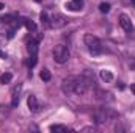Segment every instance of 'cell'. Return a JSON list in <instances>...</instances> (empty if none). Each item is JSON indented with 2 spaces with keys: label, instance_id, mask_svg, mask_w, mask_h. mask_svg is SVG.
<instances>
[{
  "label": "cell",
  "instance_id": "cell-13",
  "mask_svg": "<svg viewBox=\"0 0 135 133\" xmlns=\"http://www.w3.org/2000/svg\"><path fill=\"white\" fill-rule=\"evenodd\" d=\"M69 129H68L66 125H60V124H55V125H50V132H60V133H63V132H68Z\"/></svg>",
  "mask_w": 135,
  "mask_h": 133
},
{
  "label": "cell",
  "instance_id": "cell-7",
  "mask_svg": "<svg viewBox=\"0 0 135 133\" xmlns=\"http://www.w3.org/2000/svg\"><path fill=\"white\" fill-rule=\"evenodd\" d=\"M21 91H22V85L17 83L13 91H11V106H17L19 105V99H21Z\"/></svg>",
  "mask_w": 135,
  "mask_h": 133
},
{
  "label": "cell",
  "instance_id": "cell-10",
  "mask_svg": "<svg viewBox=\"0 0 135 133\" xmlns=\"http://www.w3.org/2000/svg\"><path fill=\"white\" fill-rule=\"evenodd\" d=\"M27 49H28L30 55H36L38 53V41L36 39H30L28 44H27Z\"/></svg>",
  "mask_w": 135,
  "mask_h": 133
},
{
  "label": "cell",
  "instance_id": "cell-8",
  "mask_svg": "<svg viewBox=\"0 0 135 133\" xmlns=\"http://www.w3.org/2000/svg\"><path fill=\"white\" fill-rule=\"evenodd\" d=\"M27 105H28V110L32 111V113H38L39 111V103H38V99H36V96H28V99H27Z\"/></svg>",
  "mask_w": 135,
  "mask_h": 133
},
{
  "label": "cell",
  "instance_id": "cell-19",
  "mask_svg": "<svg viewBox=\"0 0 135 133\" xmlns=\"http://www.w3.org/2000/svg\"><path fill=\"white\" fill-rule=\"evenodd\" d=\"M99 9H101V13H108L110 11V3H101Z\"/></svg>",
  "mask_w": 135,
  "mask_h": 133
},
{
  "label": "cell",
  "instance_id": "cell-9",
  "mask_svg": "<svg viewBox=\"0 0 135 133\" xmlns=\"http://www.w3.org/2000/svg\"><path fill=\"white\" fill-rule=\"evenodd\" d=\"M82 6H83V0H72V2L66 3V8L71 11H80Z\"/></svg>",
  "mask_w": 135,
  "mask_h": 133
},
{
  "label": "cell",
  "instance_id": "cell-1",
  "mask_svg": "<svg viewBox=\"0 0 135 133\" xmlns=\"http://www.w3.org/2000/svg\"><path fill=\"white\" fill-rule=\"evenodd\" d=\"M90 85L85 80V77L80 75H68L61 81V91L66 96H83L88 91Z\"/></svg>",
  "mask_w": 135,
  "mask_h": 133
},
{
  "label": "cell",
  "instance_id": "cell-6",
  "mask_svg": "<svg viewBox=\"0 0 135 133\" xmlns=\"http://www.w3.org/2000/svg\"><path fill=\"white\" fill-rule=\"evenodd\" d=\"M119 25H121L123 30L127 32V33H132V32H134V24H132V21H131V17H129L127 14H121V16H119Z\"/></svg>",
  "mask_w": 135,
  "mask_h": 133
},
{
  "label": "cell",
  "instance_id": "cell-23",
  "mask_svg": "<svg viewBox=\"0 0 135 133\" xmlns=\"http://www.w3.org/2000/svg\"><path fill=\"white\" fill-rule=\"evenodd\" d=\"M3 57H5V53H2V52H0V58H3Z\"/></svg>",
  "mask_w": 135,
  "mask_h": 133
},
{
  "label": "cell",
  "instance_id": "cell-20",
  "mask_svg": "<svg viewBox=\"0 0 135 133\" xmlns=\"http://www.w3.org/2000/svg\"><path fill=\"white\" fill-rule=\"evenodd\" d=\"M129 66H131V67H132V69L135 70V60H131V63H129Z\"/></svg>",
  "mask_w": 135,
  "mask_h": 133
},
{
  "label": "cell",
  "instance_id": "cell-4",
  "mask_svg": "<svg viewBox=\"0 0 135 133\" xmlns=\"http://www.w3.org/2000/svg\"><path fill=\"white\" fill-rule=\"evenodd\" d=\"M69 57H71L69 49H68L65 44L55 45V49H54V60H55L58 64H65L68 60H69Z\"/></svg>",
  "mask_w": 135,
  "mask_h": 133
},
{
  "label": "cell",
  "instance_id": "cell-25",
  "mask_svg": "<svg viewBox=\"0 0 135 133\" xmlns=\"http://www.w3.org/2000/svg\"><path fill=\"white\" fill-rule=\"evenodd\" d=\"M36 2H41V0H36Z\"/></svg>",
  "mask_w": 135,
  "mask_h": 133
},
{
  "label": "cell",
  "instance_id": "cell-16",
  "mask_svg": "<svg viewBox=\"0 0 135 133\" xmlns=\"http://www.w3.org/2000/svg\"><path fill=\"white\" fill-rule=\"evenodd\" d=\"M39 19H41V22L44 24V27H49V14H47V11H42V13L39 14Z\"/></svg>",
  "mask_w": 135,
  "mask_h": 133
},
{
  "label": "cell",
  "instance_id": "cell-22",
  "mask_svg": "<svg viewBox=\"0 0 135 133\" xmlns=\"http://www.w3.org/2000/svg\"><path fill=\"white\" fill-rule=\"evenodd\" d=\"M3 8H5V5H3V3H0V9H3Z\"/></svg>",
  "mask_w": 135,
  "mask_h": 133
},
{
  "label": "cell",
  "instance_id": "cell-14",
  "mask_svg": "<svg viewBox=\"0 0 135 133\" xmlns=\"http://www.w3.org/2000/svg\"><path fill=\"white\" fill-rule=\"evenodd\" d=\"M39 77H41V80H42V81H49L52 75H50L49 69H42V70H41V74H39Z\"/></svg>",
  "mask_w": 135,
  "mask_h": 133
},
{
  "label": "cell",
  "instance_id": "cell-3",
  "mask_svg": "<svg viewBox=\"0 0 135 133\" xmlns=\"http://www.w3.org/2000/svg\"><path fill=\"white\" fill-rule=\"evenodd\" d=\"M115 116H116V113L112 111L110 108H105V106L94 110V113H93V119L96 124H108Z\"/></svg>",
  "mask_w": 135,
  "mask_h": 133
},
{
  "label": "cell",
  "instance_id": "cell-17",
  "mask_svg": "<svg viewBox=\"0 0 135 133\" xmlns=\"http://www.w3.org/2000/svg\"><path fill=\"white\" fill-rule=\"evenodd\" d=\"M24 24H25V27H27V28H28L32 33H35V32H36V24H35L33 21H28V19H25V21H24Z\"/></svg>",
  "mask_w": 135,
  "mask_h": 133
},
{
  "label": "cell",
  "instance_id": "cell-2",
  "mask_svg": "<svg viewBox=\"0 0 135 133\" xmlns=\"http://www.w3.org/2000/svg\"><path fill=\"white\" fill-rule=\"evenodd\" d=\"M83 42H85L86 49L90 50V53H93V55H101V53L105 52V47H104L102 41L98 36H94V34H90V33L85 34Z\"/></svg>",
  "mask_w": 135,
  "mask_h": 133
},
{
  "label": "cell",
  "instance_id": "cell-24",
  "mask_svg": "<svg viewBox=\"0 0 135 133\" xmlns=\"http://www.w3.org/2000/svg\"><path fill=\"white\" fill-rule=\"evenodd\" d=\"M131 2H132V3H135V0H131Z\"/></svg>",
  "mask_w": 135,
  "mask_h": 133
},
{
  "label": "cell",
  "instance_id": "cell-12",
  "mask_svg": "<svg viewBox=\"0 0 135 133\" xmlns=\"http://www.w3.org/2000/svg\"><path fill=\"white\" fill-rule=\"evenodd\" d=\"M101 78L104 80V81H107V83H110L112 80H113V74L110 72V70H101Z\"/></svg>",
  "mask_w": 135,
  "mask_h": 133
},
{
  "label": "cell",
  "instance_id": "cell-21",
  "mask_svg": "<svg viewBox=\"0 0 135 133\" xmlns=\"http://www.w3.org/2000/svg\"><path fill=\"white\" fill-rule=\"evenodd\" d=\"M131 91L135 94V83H132V85H131Z\"/></svg>",
  "mask_w": 135,
  "mask_h": 133
},
{
  "label": "cell",
  "instance_id": "cell-5",
  "mask_svg": "<svg viewBox=\"0 0 135 133\" xmlns=\"http://www.w3.org/2000/svg\"><path fill=\"white\" fill-rule=\"evenodd\" d=\"M66 24H68V19L60 13H55V14H52L49 17V27H52V28H63Z\"/></svg>",
  "mask_w": 135,
  "mask_h": 133
},
{
  "label": "cell",
  "instance_id": "cell-18",
  "mask_svg": "<svg viewBox=\"0 0 135 133\" xmlns=\"http://www.w3.org/2000/svg\"><path fill=\"white\" fill-rule=\"evenodd\" d=\"M36 61H38L36 55H30V58H28V61H27V66H28V67H33L35 64H36Z\"/></svg>",
  "mask_w": 135,
  "mask_h": 133
},
{
  "label": "cell",
  "instance_id": "cell-11",
  "mask_svg": "<svg viewBox=\"0 0 135 133\" xmlns=\"http://www.w3.org/2000/svg\"><path fill=\"white\" fill-rule=\"evenodd\" d=\"M96 99H99V100H113V97H110L112 94L110 93H104V91H101V89H98L96 91Z\"/></svg>",
  "mask_w": 135,
  "mask_h": 133
},
{
  "label": "cell",
  "instance_id": "cell-15",
  "mask_svg": "<svg viewBox=\"0 0 135 133\" xmlns=\"http://www.w3.org/2000/svg\"><path fill=\"white\" fill-rule=\"evenodd\" d=\"M13 80V74H9V72H5L2 77H0V81L3 83V85H6V83H9Z\"/></svg>",
  "mask_w": 135,
  "mask_h": 133
}]
</instances>
